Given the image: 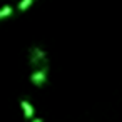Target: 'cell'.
Masks as SVG:
<instances>
[{
  "mask_svg": "<svg viewBox=\"0 0 122 122\" xmlns=\"http://www.w3.org/2000/svg\"><path fill=\"white\" fill-rule=\"evenodd\" d=\"M27 60H29V67L32 70H37V69H44V67H49V54L45 49L39 47V45H32L29 49V54H27Z\"/></svg>",
  "mask_w": 122,
  "mask_h": 122,
  "instance_id": "cell-1",
  "label": "cell"
},
{
  "mask_svg": "<svg viewBox=\"0 0 122 122\" xmlns=\"http://www.w3.org/2000/svg\"><path fill=\"white\" fill-rule=\"evenodd\" d=\"M49 69L50 67H44V69H37V70H32L30 75H29V80L34 87H44L49 80Z\"/></svg>",
  "mask_w": 122,
  "mask_h": 122,
  "instance_id": "cell-2",
  "label": "cell"
},
{
  "mask_svg": "<svg viewBox=\"0 0 122 122\" xmlns=\"http://www.w3.org/2000/svg\"><path fill=\"white\" fill-rule=\"evenodd\" d=\"M20 107H22V112H24V119H25L27 122H30V120L35 117V110H34L32 102L27 100V99H22V100H20Z\"/></svg>",
  "mask_w": 122,
  "mask_h": 122,
  "instance_id": "cell-3",
  "label": "cell"
},
{
  "mask_svg": "<svg viewBox=\"0 0 122 122\" xmlns=\"http://www.w3.org/2000/svg\"><path fill=\"white\" fill-rule=\"evenodd\" d=\"M34 4H35V0H20V2L17 4V9H15V10H17L19 14H24V12H27Z\"/></svg>",
  "mask_w": 122,
  "mask_h": 122,
  "instance_id": "cell-4",
  "label": "cell"
},
{
  "mask_svg": "<svg viewBox=\"0 0 122 122\" xmlns=\"http://www.w3.org/2000/svg\"><path fill=\"white\" fill-rule=\"evenodd\" d=\"M14 12H15V7H14V5H10V4L4 5L2 9H0V20H4V19L14 15Z\"/></svg>",
  "mask_w": 122,
  "mask_h": 122,
  "instance_id": "cell-5",
  "label": "cell"
},
{
  "mask_svg": "<svg viewBox=\"0 0 122 122\" xmlns=\"http://www.w3.org/2000/svg\"><path fill=\"white\" fill-rule=\"evenodd\" d=\"M30 122H44V119H42V117H34Z\"/></svg>",
  "mask_w": 122,
  "mask_h": 122,
  "instance_id": "cell-6",
  "label": "cell"
}]
</instances>
